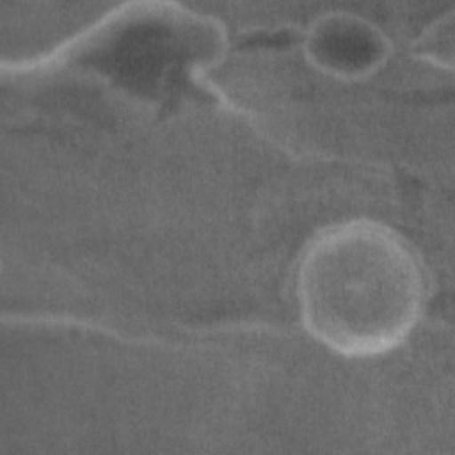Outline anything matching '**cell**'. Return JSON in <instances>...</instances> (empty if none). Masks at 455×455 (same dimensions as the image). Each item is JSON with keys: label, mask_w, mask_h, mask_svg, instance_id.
<instances>
[{"label": "cell", "mask_w": 455, "mask_h": 455, "mask_svg": "<svg viewBox=\"0 0 455 455\" xmlns=\"http://www.w3.org/2000/svg\"><path fill=\"white\" fill-rule=\"evenodd\" d=\"M411 53L425 64L451 71L455 60V11L435 16L411 41Z\"/></svg>", "instance_id": "3957f363"}, {"label": "cell", "mask_w": 455, "mask_h": 455, "mask_svg": "<svg viewBox=\"0 0 455 455\" xmlns=\"http://www.w3.org/2000/svg\"><path fill=\"white\" fill-rule=\"evenodd\" d=\"M302 53L307 64L325 76L361 82L387 64L393 43L370 18L334 9L315 16L306 25Z\"/></svg>", "instance_id": "7a4b0ae2"}, {"label": "cell", "mask_w": 455, "mask_h": 455, "mask_svg": "<svg viewBox=\"0 0 455 455\" xmlns=\"http://www.w3.org/2000/svg\"><path fill=\"white\" fill-rule=\"evenodd\" d=\"M295 299L302 327L316 343L341 357H379L416 329L428 275L400 231L354 217L325 226L304 245Z\"/></svg>", "instance_id": "6da1fadb"}]
</instances>
